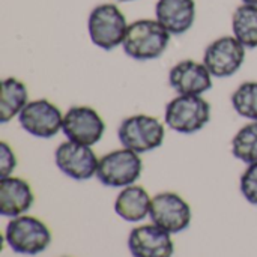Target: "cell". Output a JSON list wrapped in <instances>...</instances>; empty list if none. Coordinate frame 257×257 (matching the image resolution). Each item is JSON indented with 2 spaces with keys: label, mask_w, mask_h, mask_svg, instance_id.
I'll return each instance as SVG.
<instances>
[{
  "label": "cell",
  "mask_w": 257,
  "mask_h": 257,
  "mask_svg": "<svg viewBox=\"0 0 257 257\" xmlns=\"http://www.w3.org/2000/svg\"><path fill=\"white\" fill-rule=\"evenodd\" d=\"M117 2H133V0H117Z\"/></svg>",
  "instance_id": "obj_24"
},
{
  "label": "cell",
  "mask_w": 257,
  "mask_h": 257,
  "mask_svg": "<svg viewBox=\"0 0 257 257\" xmlns=\"http://www.w3.org/2000/svg\"><path fill=\"white\" fill-rule=\"evenodd\" d=\"M128 26L125 14L114 3L95 6L87 18L90 41L105 51H111L123 44Z\"/></svg>",
  "instance_id": "obj_3"
},
{
  "label": "cell",
  "mask_w": 257,
  "mask_h": 257,
  "mask_svg": "<svg viewBox=\"0 0 257 257\" xmlns=\"http://www.w3.org/2000/svg\"><path fill=\"white\" fill-rule=\"evenodd\" d=\"M5 241L17 254L36 256L50 247L51 232L44 221L24 214L11 218L5 230Z\"/></svg>",
  "instance_id": "obj_4"
},
{
  "label": "cell",
  "mask_w": 257,
  "mask_h": 257,
  "mask_svg": "<svg viewBox=\"0 0 257 257\" xmlns=\"http://www.w3.org/2000/svg\"><path fill=\"white\" fill-rule=\"evenodd\" d=\"M143 172V161L140 154L120 148L114 149L99 158L96 178L98 181L111 188H125L134 185Z\"/></svg>",
  "instance_id": "obj_6"
},
{
  "label": "cell",
  "mask_w": 257,
  "mask_h": 257,
  "mask_svg": "<svg viewBox=\"0 0 257 257\" xmlns=\"http://www.w3.org/2000/svg\"><path fill=\"white\" fill-rule=\"evenodd\" d=\"M149 217L154 224L175 235L190 227L193 212L187 200L179 194L173 191H164L152 197Z\"/></svg>",
  "instance_id": "obj_8"
},
{
  "label": "cell",
  "mask_w": 257,
  "mask_h": 257,
  "mask_svg": "<svg viewBox=\"0 0 257 257\" xmlns=\"http://www.w3.org/2000/svg\"><path fill=\"white\" fill-rule=\"evenodd\" d=\"M27 102V86L15 77L3 78L0 87V123H8L14 117H18Z\"/></svg>",
  "instance_id": "obj_17"
},
{
  "label": "cell",
  "mask_w": 257,
  "mask_h": 257,
  "mask_svg": "<svg viewBox=\"0 0 257 257\" xmlns=\"http://www.w3.org/2000/svg\"><path fill=\"white\" fill-rule=\"evenodd\" d=\"M117 139L122 148L137 154H146L161 148L166 139V126L155 116L143 113L133 114L120 122Z\"/></svg>",
  "instance_id": "obj_5"
},
{
  "label": "cell",
  "mask_w": 257,
  "mask_h": 257,
  "mask_svg": "<svg viewBox=\"0 0 257 257\" xmlns=\"http://www.w3.org/2000/svg\"><path fill=\"white\" fill-rule=\"evenodd\" d=\"M169 84L178 95H203L212 87V75L196 60L187 59L178 62L169 72Z\"/></svg>",
  "instance_id": "obj_13"
},
{
  "label": "cell",
  "mask_w": 257,
  "mask_h": 257,
  "mask_svg": "<svg viewBox=\"0 0 257 257\" xmlns=\"http://www.w3.org/2000/svg\"><path fill=\"white\" fill-rule=\"evenodd\" d=\"M239 190L248 203L257 206V163L248 164L241 175Z\"/></svg>",
  "instance_id": "obj_21"
},
{
  "label": "cell",
  "mask_w": 257,
  "mask_h": 257,
  "mask_svg": "<svg viewBox=\"0 0 257 257\" xmlns=\"http://www.w3.org/2000/svg\"><path fill=\"white\" fill-rule=\"evenodd\" d=\"M170 36V32L158 20L142 18L128 26L122 48L134 60H154L164 54Z\"/></svg>",
  "instance_id": "obj_1"
},
{
  "label": "cell",
  "mask_w": 257,
  "mask_h": 257,
  "mask_svg": "<svg viewBox=\"0 0 257 257\" xmlns=\"http://www.w3.org/2000/svg\"><path fill=\"white\" fill-rule=\"evenodd\" d=\"M155 20H158L170 35H184L196 20L194 0H158L155 5Z\"/></svg>",
  "instance_id": "obj_15"
},
{
  "label": "cell",
  "mask_w": 257,
  "mask_h": 257,
  "mask_svg": "<svg viewBox=\"0 0 257 257\" xmlns=\"http://www.w3.org/2000/svg\"><path fill=\"white\" fill-rule=\"evenodd\" d=\"M128 248L133 257H172L175 253L172 233L154 223L134 227L128 236Z\"/></svg>",
  "instance_id": "obj_12"
},
{
  "label": "cell",
  "mask_w": 257,
  "mask_h": 257,
  "mask_svg": "<svg viewBox=\"0 0 257 257\" xmlns=\"http://www.w3.org/2000/svg\"><path fill=\"white\" fill-rule=\"evenodd\" d=\"M232 30L245 48H257V6H238L232 15Z\"/></svg>",
  "instance_id": "obj_18"
},
{
  "label": "cell",
  "mask_w": 257,
  "mask_h": 257,
  "mask_svg": "<svg viewBox=\"0 0 257 257\" xmlns=\"http://www.w3.org/2000/svg\"><path fill=\"white\" fill-rule=\"evenodd\" d=\"M17 167V157L6 142H0V178L12 176Z\"/></svg>",
  "instance_id": "obj_22"
},
{
  "label": "cell",
  "mask_w": 257,
  "mask_h": 257,
  "mask_svg": "<svg viewBox=\"0 0 257 257\" xmlns=\"http://www.w3.org/2000/svg\"><path fill=\"white\" fill-rule=\"evenodd\" d=\"M54 161L63 175L75 181H89L96 176L99 164V158L93 152L92 146L71 140H66L57 146Z\"/></svg>",
  "instance_id": "obj_10"
},
{
  "label": "cell",
  "mask_w": 257,
  "mask_h": 257,
  "mask_svg": "<svg viewBox=\"0 0 257 257\" xmlns=\"http://www.w3.org/2000/svg\"><path fill=\"white\" fill-rule=\"evenodd\" d=\"M104 131L105 123L92 107L75 105L63 114L62 133L66 136V140L93 146L102 139Z\"/></svg>",
  "instance_id": "obj_11"
},
{
  "label": "cell",
  "mask_w": 257,
  "mask_h": 257,
  "mask_svg": "<svg viewBox=\"0 0 257 257\" xmlns=\"http://www.w3.org/2000/svg\"><path fill=\"white\" fill-rule=\"evenodd\" d=\"M211 120V104L200 95H178L166 105L164 123L179 134H194Z\"/></svg>",
  "instance_id": "obj_2"
},
{
  "label": "cell",
  "mask_w": 257,
  "mask_h": 257,
  "mask_svg": "<svg viewBox=\"0 0 257 257\" xmlns=\"http://www.w3.org/2000/svg\"><path fill=\"white\" fill-rule=\"evenodd\" d=\"M35 196L27 181L15 176L0 178V214L8 218L24 215L33 205Z\"/></svg>",
  "instance_id": "obj_14"
},
{
  "label": "cell",
  "mask_w": 257,
  "mask_h": 257,
  "mask_svg": "<svg viewBox=\"0 0 257 257\" xmlns=\"http://www.w3.org/2000/svg\"><path fill=\"white\" fill-rule=\"evenodd\" d=\"M233 110L248 120L257 122V81H244L230 96Z\"/></svg>",
  "instance_id": "obj_20"
},
{
  "label": "cell",
  "mask_w": 257,
  "mask_h": 257,
  "mask_svg": "<svg viewBox=\"0 0 257 257\" xmlns=\"http://www.w3.org/2000/svg\"><path fill=\"white\" fill-rule=\"evenodd\" d=\"M152 199L142 185L125 187L114 200V212L128 223H139L151 212Z\"/></svg>",
  "instance_id": "obj_16"
},
{
  "label": "cell",
  "mask_w": 257,
  "mask_h": 257,
  "mask_svg": "<svg viewBox=\"0 0 257 257\" xmlns=\"http://www.w3.org/2000/svg\"><path fill=\"white\" fill-rule=\"evenodd\" d=\"M232 154L236 160L248 164L257 163V122L250 120L238 130L232 139Z\"/></svg>",
  "instance_id": "obj_19"
},
{
  "label": "cell",
  "mask_w": 257,
  "mask_h": 257,
  "mask_svg": "<svg viewBox=\"0 0 257 257\" xmlns=\"http://www.w3.org/2000/svg\"><path fill=\"white\" fill-rule=\"evenodd\" d=\"M245 47L235 36H221L212 41L205 53L203 63L215 78H229L244 65Z\"/></svg>",
  "instance_id": "obj_9"
},
{
  "label": "cell",
  "mask_w": 257,
  "mask_h": 257,
  "mask_svg": "<svg viewBox=\"0 0 257 257\" xmlns=\"http://www.w3.org/2000/svg\"><path fill=\"white\" fill-rule=\"evenodd\" d=\"M245 5H254V6H257V0H242Z\"/></svg>",
  "instance_id": "obj_23"
},
{
  "label": "cell",
  "mask_w": 257,
  "mask_h": 257,
  "mask_svg": "<svg viewBox=\"0 0 257 257\" xmlns=\"http://www.w3.org/2000/svg\"><path fill=\"white\" fill-rule=\"evenodd\" d=\"M20 126L38 139H51L62 131L63 114L56 104L45 98L29 101L18 114Z\"/></svg>",
  "instance_id": "obj_7"
}]
</instances>
